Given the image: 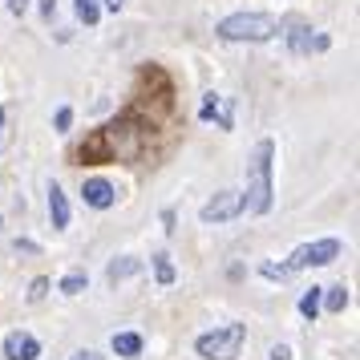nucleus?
<instances>
[{"instance_id": "nucleus-1", "label": "nucleus", "mask_w": 360, "mask_h": 360, "mask_svg": "<svg viewBox=\"0 0 360 360\" xmlns=\"http://www.w3.org/2000/svg\"><path fill=\"white\" fill-rule=\"evenodd\" d=\"M276 202V142L263 138L251 162H247V195H243V211L251 214H267Z\"/></svg>"}, {"instance_id": "nucleus-2", "label": "nucleus", "mask_w": 360, "mask_h": 360, "mask_svg": "<svg viewBox=\"0 0 360 360\" xmlns=\"http://www.w3.org/2000/svg\"><path fill=\"white\" fill-rule=\"evenodd\" d=\"M279 25L271 13H231L214 25V37L219 41H251V45H263V41H276Z\"/></svg>"}, {"instance_id": "nucleus-3", "label": "nucleus", "mask_w": 360, "mask_h": 360, "mask_svg": "<svg viewBox=\"0 0 360 360\" xmlns=\"http://www.w3.org/2000/svg\"><path fill=\"white\" fill-rule=\"evenodd\" d=\"M247 340V324H223L214 332H202L195 340V352L202 360H239Z\"/></svg>"}, {"instance_id": "nucleus-4", "label": "nucleus", "mask_w": 360, "mask_h": 360, "mask_svg": "<svg viewBox=\"0 0 360 360\" xmlns=\"http://www.w3.org/2000/svg\"><path fill=\"white\" fill-rule=\"evenodd\" d=\"M344 243L340 239H311V243H300L288 255V267L292 271H304V267H324V263H336L340 259Z\"/></svg>"}, {"instance_id": "nucleus-5", "label": "nucleus", "mask_w": 360, "mask_h": 360, "mask_svg": "<svg viewBox=\"0 0 360 360\" xmlns=\"http://www.w3.org/2000/svg\"><path fill=\"white\" fill-rule=\"evenodd\" d=\"M239 214H243V195H239V191H219L211 202H202L198 219H202V223H231V219H239Z\"/></svg>"}, {"instance_id": "nucleus-6", "label": "nucleus", "mask_w": 360, "mask_h": 360, "mask_svg": "<svg viewBox=\"0 0 360 360\" xmlns=\"http://www.w3.org/2000/svg\"><path fill=\"white\" fill-rule=\"evenodd\" d=\"M332 45V37L328 33H316L311 25H292V33H288V49L295 57H308V53H324Z\"/></svg>"}, {"instance_id": "nucleus-7", "label": "nucleus", "mask_w": 360, "mask_h": 360, "mask_svg": "<svg viewBox=\"0 0 360 360\" xmlns=\"http://www.w3.org/2000/svg\"><path fill=\"white\" fill-rule=\"evenodd\" d=\"M202 122H214L219 130H235V98H223V94H207L202 98V110H198Z\"/></svg>"}, {"instance_id": "nucleus-8", "label": "nucleus", "mask_w": 360, "mask_h": 360, "mask_svg": "<svg viewBox=\"0 0 360 360\" xmlns=\"http://www.w3.org/2000/svg\"><path fill=\"white\" fill-rule=\"evenodd\" d=\"M0 352H4V360H37L41 356V340L33 332H8L4 344H0Z\"/></svg>"}, {"instance_id": "nucleus-9", "label": "nucleus", "mask_w": 360, "mask_h": 360, "mask_svg": "<svg viewBox=\"0 0 360 360\" xmlns=\"http://www.w3.org/2000/svg\"><path fill=\"white\" fill-rule=\"evenodd\" d=\"M82 198H85V207H94V211H110V207L117 202V191L105 179H85Z\"/></svg>"}, {"instance_id": "nucleus-10", "label": "nucleus", "mask_w": 360, "mask_h": 360, "mask_svg": "<svg viewBox=\"0 0 360 360\" xmlns=\"http://www.w3.org/2000/svg\"><path fill=\"white\" fill-rule=\"evenodd\" d=\"M49 219H53V227L57 231L69 227V198H65V191H61L57 182L49 186Z\"/></svg>"}, {"instance_id": "nucleus-11", "label": "nucleus", "mask_w": 360, "mask_h": 360, "mask_svg": "<svg viewBox=\"0 0 360 360\" xmlns=\"http://www.w3.org/2000/svg\"><path fill=\"white\" fill-rule=\"evenodd\" d=\"M142 267H146V263H142V259H134V255H117V259L110 263V267H105V279H110V283H122V279L138 276Z\"/></svg>"}, {"instance_id": "nucleus-12", "label": "nucleus", "mask_w": 360, "mask_h": 360, "mask_svg": "<svg viewBox=\"0 0 360 360\" xmlns=\"http://www.w3.org/2000/svg\"><path fill=\"white\" fill-rule=\"evenodd\" d=\"M320 308H328L332 316H340L348 308V288L344 283H332V288H320Z\"/></svg>"}, {"instance_id": "nucleus-13", "label": "nucleus", "mask_w": 360, "mask_h": 360, "mask_svg": "<svg viewBox=\"0 0 360 360\" xmlns=\"http://www.w3.org/2000/svg\"><path fill=\"white\" fill-rule=\"evenodd\" d=\"M114 352L117 356H142V336H138V332H114Z\"/></svg>"}, {"instance_id": "nucleus-14", "label": "nucleus", "mask_w": 360, "mask_h": 360, "mask_svg": "<svg viewBox=\"0 0 360 360\" xmlns=\"http://www.w3.org/2000/svg\"><path fill=\"white\" fill-rule=\"evenodd\" d=\"M73 8H77V20L89 25V29L101 20V0H73Z\"/></svg>"}, {"instance_id": "nucleus-15", "label": "nucleus", "mask_w": 360, "mask_h": 360, "mask_svg": "<svg viewBox=\"0 0 360 360\" xmlns=\"http://www.w3.org/2000/svg\"><path fill=\"white\" fill-rule=\"evenodd\" d=\"M300 316L316 324V316H320V288H308V292L300 295Z\"/></svg>"}, {"instance_id": "nucleus-16", "label": "nucleus", "mask_w": 360, "mask_h": 360, "mask_svg": "<svg viewBox=\"0 0 360 360\" xmlns=\"http://www.w3.org/2000/svg\"><path fill=\"white\" fill-rule=\"evenodd\" d=\"M154 276H158V283H162V288H170V283H174V263H170V255H166V251H158V255H154Z\"/></svg>"}, {"instance_id": "nucleus-17", "label": "nucleus", "mask_w": 360, "mask_h": 360, "mask_svg": "<svg viewBox=\"0 0 360 360\" xmlns=\"http://www.w3.org/2000/svg\"><path fill=\"white\" fill-rule=\"evenodd\" d=\"M61 292L65 295H82L85 292V271H69V276L61 279Z\"/></svg>"}, {"instance_id": "nucleus-18", "label": "nucleus", "mask_w": 360, "mask_h": 360, "mask_svg": "<svg viewBox=\"0 0 360 360\" xmlns=\"http://www.w3.org/2000/svg\"><path fill=\"white\" fill-rule=\"evenodd\" d=\"M259 276H267V279H279V283H283V279H288V276H295V271L288 267V263H259Z\"/></svg>"}, {"instance_id": "nucleus-19", "label": "nucleus", "mask_w": 360, "mask_h": 360, "mask_svg": "<svg viewBox=\"0 0 360 360\" xmlns=\"http://www.w3.org/2000/svg\"><path fill=\"white\" fill-rule=\"evenodd\" d=\"M45 292H49V279H45V276L33 279V288H29V304H41V300H45Z\"/></svg>"}, {"instance_id": "nucleus-20", "label": "nucleus", "mask_w": 360, "mask_h": 360, "mask_svg": "<svg viewBox=\"0 0 360 360\" xmlns=\"http://www.w3.org/2000/svg\"><path fill=\"white\" fill-rule=\"evenodd\" d=\"M53 126H57V130H69V126H73V110H69V105H61V110H57V117H53Z\"/></svg>"}, {"instance_id": "nucleus-21", "label": "nucleus", "mask_w": 360, "mask_h": 360, "mask_svg": "<svg viewBox=\"0 0 360 360\" xmlns=\"http://www.w3.org/2000/svg\"><path fill=\"white\" fill-rule=\"evenodd\" d=\"M4 4H8L13 17H25V8H29V0H4Z\"/></svg>"}, {"instance_id": "nucleus-22", "label": "nucleus", "mask_w": 360, "mask_h": 360, "mask_svg": "<svg viewBox=\"0 0 360 360\" xmlns=\"http://www.w3.org/2000/svg\"><path fill=\"white\" fill-rule=\"evenodd\" d=\"M271 360H295V356H292L288 344H276V348H271Z\"/></svg>"}, {"instance_id": "nucleus-23", "label": "nucleus", "mask_w": 360, "mask_h": 360, "mask_svg": "<svg viewBox=\"0 0 360 360\" xmlns=\"http://www.w3.org/2000/svg\"><path fill=\"white\" fill-rule=\"evenodd\" d=\"M13 247H17V251H25V255H37V251H41V247H37L33 239H17Z\"/></svg>"}, {"instance_id": "nucleus-24", "label": "nucleus", "mask_w": 360, "mask_h": 360, "mask_svg": "<svg viewBox=\"0 0 360 360\" xmlns=\"http://www.w3.org/2000/svg\"><path fill=\"white\" fill-rule=\"evenodd\" d=\"M69 360H105L101 352H94V348H82V352H73Z\"/></svg>"}, {"instance_id": "nucleus-25", "label": "nucleus", "mask_w": 360, "mask_h": 360, "mask_svg": "<svg viewBox=\"0 0 360 360\" xmlns=\"http://www.w3.org/2000/svg\"><path fill=\"white\" fill-rule=\"evenodd\" d=\"M53 13H57V0H41V17L53 20Z\"/></svg>"}, {"instance_id": "nucleus-26", "label": "nucleus", "mask_w": 360, "mask_h": 360, "mask_svg": "<svg viewBox=\"0 0 360 360\" xmlns=\"http://www.w3.org/2000/svg\"><path fill=\"white\" fill-rule=\"evenodd\" d=\"M122 4L126 0H101V8H110V13H122Z\"/></svg>"}, {"instance_id": "nucleus-27", "label": "nucleus", "mask_w": 360, "mask_h": 360, "mask_svg": "<svg viewBox=\"0 0 360 360\" xmlns=\"http://www.w3.org/2000/svg\"><path fill=\"white\" fill-rule=\"evenodd\" d=\"M4 117H8V110H4V105H0V130H4Z\"/></svg>"}]
</instances>
